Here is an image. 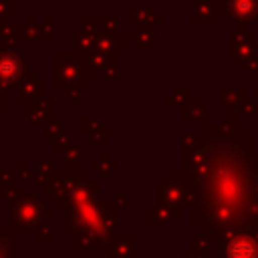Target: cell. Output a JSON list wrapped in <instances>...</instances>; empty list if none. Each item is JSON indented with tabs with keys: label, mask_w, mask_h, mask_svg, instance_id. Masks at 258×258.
<instances>
[{
	"label": "cell",
	"mask_w": 258,
	"mask_h": 258,
	"mask_svg": "<svg viewBox=\"0 0 258 258\" xmlns=\"http://www.w3.org/2000/svg\"><path fill=\"white\" fill-rule=\"evenodd\" d=\"M224 258H258V240L250 234H236L228 240Z\"/></svg>",
	"instance_id": "6da1fadb"
}]
</instances>
